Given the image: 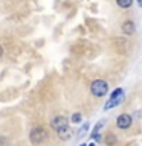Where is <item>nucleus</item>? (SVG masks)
Here are the masks:
<instances>
[{"label": "nucleus", "mask_w": 142, "mask_h": 146, "mask_svg": "<svg viewBox=\"0 0 142 146\" xmlns=\"http://www.w3.org/2000/svg\"><path fill=\"white\" fill-rule=\"evenodd\" d=\"M87 146H96V143H95V141H92V143H90V145H87Z\"/></svg>", "instance_id": "nucleus-14"}, {"label": "nucleus", "mask_w": 142, "mask_h": 146, "mask_svg": "<svg viewBox=\"0 0 142 146\" xmlns=\"http://www.w3.org/2000/svg\"><path fill=\"white\" fill-rule=\"evenodd\" d=\"M102 125H104V120H99L98 123H96V126L93 128V131H92V139H95V140H99L101 139V135H99V129L102 128Z\"/></svg>", "instance_id": "nucleus-8"}, {"label": "nucleus", "mask_w": 142, "mask_h": 146, "mask_svg": "<svg viewBox=\"0 0 142 146\" xmlns=\"http://www.w3.org/2000/svg\"><path fill=\"white\" fill-rule=\"evenodd\" d=\"M66 125H67V119L64 116H57V117H54L52 120H50V126H52L55 131L60 129L61 126H66Z\"/></svg>", "instance_id": "nucleus-6"}, {"label": "nucleus", "mask_w": 142, "mask_h": 146, "mask_svg": "<svg viewBox=\"0 0 142 146\" xmlns=\"http://www.w3.org/2000/svg\"><path fill=\"white\" fill-rule=\"evenodd\" d=\"M2 55H3V47L0 46V56H2Z\"/></svg>", "instance_id": "nucleus-13"}, {"label": "nucleus", "mask_w": 142, "mask_h": 146, "mask_svg": "<svg viewBox=\"0 0 142 146\" xmlns=\"http://www.w3.org/2000/svg\"><path fill=\"white\" fill-rule=\"evenodd\" d=\"M122 94H124L122 88H116V90H115L113 93H112V96L109 98V100L105 102V105H104L105 111L110 110V108H113V107H118V105L122 102Z\"/></svg>", "instance_id": "nucleus-3"}, {"label": "nucleus", "mask_w": 142, "mask_h": 146, "mask_svg": "<svg viewBox=\"0 0 142 146\" xmlns=\"http://www.w3.org/2000/svg\"><path fill=\"white\" fill-rule=\"evenodd\" d=\"M90 91L96 98H102L109 93V84L104 79H95L90 84Z\"/></svg>", "instance_id": "nucleus-1"}, {"label": "nucleus", "mask_w": 142, "mask_h": 146, "mask_svg": "<svg viewBox=\"0 0 142 146\" xmlns=\"http://www.w3.org/2000/svg\"><path fill=\"white\" fill-rule=\"evenodd\" d=\"M105 145H109V146L116 145V137H115V134H112V132H107V134H105Z\"/></svg>", "instance_id": "nucleus-9"}, {"label": "nucleus", "mask_w": 142, "mask_h": 146, "mask_svg": "<svg viewBox=\"0 0 142 146\" xmlns=\"http://www.w3.org/2000/svg\"><path fill=\"white\" fill-rule=\"evenodd\" d=\"M70 122L72 123H80L81 122V113H75L72 116V119H70Z\"/></svg>", "instance_id": "nucleus-11"}, {"label": "nucleus", "mask_w": 142, "mask_h": 146, "mask_svg": "<svg viewBox=\"0 0 142 146\" xmlns=\"http://www.w3.org/2000/svg\"><path fill=\"white\" fill-rule=\"evenodd\" d=\"M137 5H139V6H142V0H137Z\"/></svg>", "instance_id": "nucleus-15"}, {"label": "nucleus", "mask_w": 142, "mask_h": 146, "mask_svg": "<svg viewBox=\"0 0 142 146\" xmlns=\"http://www.w3.org/2000/svg\"><path fill=\"white\" fill-rule=\"evenodd\" d=\"M81 146H87V145H86V143H81Z\"/></svg>", "instance_id": "nucleus-16"}, {"label": "nucleus", "mask_w": 142, "mask_h": 146, "mask_svg": "<svg viewBox=\"0 0 142 146\" xmlns=\"http://www.w3.org/2000/svg\"><path fill=\"white\" fill-rule=\"evenodd\" d=\"M122 32L125 35H133V34H135V23L130 21V20L124 21L122 23Z\"/></svg>", "instance_id": "nucleus-7"}, {"label": "nucleus", "mask_w": 142, "mask_h": 146, "mask_svg": "<svg viewBox=\"0 0 142 146\" xmlns=\"http://www.w3.org/2000/svg\"><path fill=\"white\" fill-rule=\"evenodd\" d=\"M87 129H89V123H84V125H82V128L80 129V137L84 135V132H86Z\"/></svg>", "instance_id": "nucleus-12"}, {"label": "nucleus", "mask_w": 142, "mask_h": 146, "mask_svg": "<svg viewBox=\"0 0 142 146\" xmlns=\"http://www.w3.org/2000/svg\"><path fill=\"white\" fill-rule=\"evenodd\" d=\"M131 123H133V119H131L130 114H127V113L118 116V119H116V126L119 129H127V128L131 126Z\"/></svg>", "instance_id": "nucleus-4"}, {"label": "nucleus", "mask_w": 142, "mask_h": 146, "mask_svg": "<svg viewBox=\"0 0 142 146\" xmlns=\"http://www.w3.org/2000/svg\"><path fill=\"white\" fill-rule=\"evenodd\" d=\"M48 139V132L43 126H35L32 128L31 134H29V140L32 145H41L43 141Z\"/></svg>", "instance_id": "nucleus-2"}, {"label": "nucleus", "mask_w": 142, "mask_h": 146, "mask_svg": "<svg viewBox=\"0 0 142 146\" xmlns=\"http://www.w3.org/2000/svg\"><path fill=\"white\" fill-rule=\"evenodd\" d=\"M57 134H58L60 140L66 141V140H69L72 137V129L69 128V125H66V126H61L60 129H57Z\"/></svg>", "instance_id": "nucleus-5"}, {"label": "nucleus", "mask_w": 142, "mask_h": 146, "mask_svg": "<svg viewBox=\"0 0 142 146\" xmlns=\"http://www.w3.org/2000/svg\"><path fill=\"white\" fill-rule=\"evenodd\" d=\"M116 3H118L119 8L127 9V8H130L131 5H133V0H116Z\"/></svg>", "instance_id": "nucleus-10"}]
</instances>
